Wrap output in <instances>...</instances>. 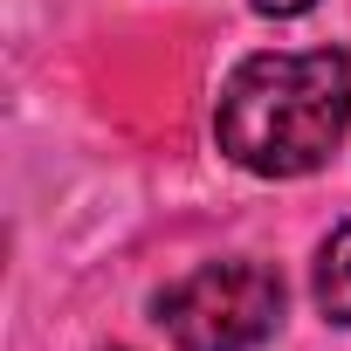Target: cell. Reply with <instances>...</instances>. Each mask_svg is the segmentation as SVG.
I'll return each instance as SVG.
<instances>
[{
  "label": "cell",
  "instance_id": "6da1fadb",
  "mask_svg": "<svg viewBox=\"0 0 351 351\" xmlns=\"http://www.w3.org/2000/svg\"><path fill=\"white\" fill-rule=\"evenodd\" d=\"M351 124V62L337 49L248 56L214 110L221 152L255 180H303L330 165Z\"/></svg>",
  "mask_w": 351,
  "mask_h": 351
},
{
  "label": "cell",
  "instance_id": "7a4b0ae2",
  "mask_svg": "<svg viewBox=\"0 0 351 351\" xmlns=\"http://www.w3.org/2000/svg\"><path fill=\"white\" fill-rule=\"evenodd\" d=\"M158 324L180 351H255L282 324V276L269 262H207L158 289Z\"/></svg>",
  "mask_w": 351,
  "mask_h": 351
},
{
  "label": "cell",
  "instance_id": "3957f363",
  "mask_svg": "<svg viewBox=\"0 0 351 351\" xmlns=\"http://www.w3.org/2000/svg\"><path fill=\"white\" fill-rule=\"evenodd\" d=\"M317 310H324V324H351V221L317 248Z\"/></svg>",
  "mask_w": 351,
  "mask_h": 351
},
{
  "label": "cell",
  "instance_id": "277c9868",
  "mask_svg": "<svg viewBox=\"0 0 351 351\" xmlns=\"http://www.w3.org/2000/svg\"><path fill=\"white\" fill-rule=\"evenodd\" d=\"M310 8H317V0H255V14H269V21H296Z\"/></svg>",
  "mask_w": 351,
  "mask_h": 351
}]
</instances>
